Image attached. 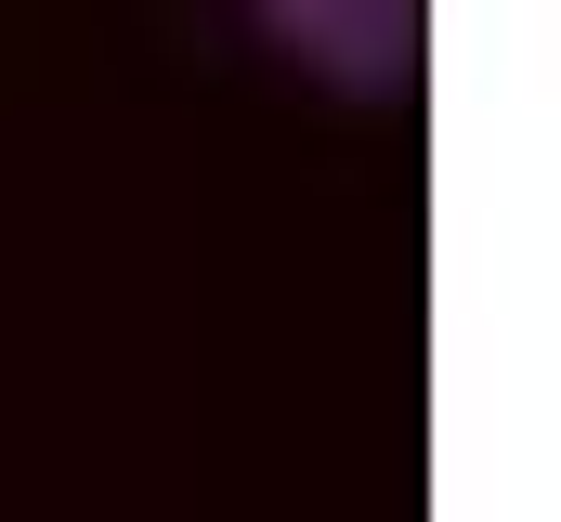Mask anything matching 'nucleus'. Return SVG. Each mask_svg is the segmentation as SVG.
Returning a JSON list of instances; mask_svg holds the SVG:
<instances>
[{
    "mask_svg": "<svg viewBox=\"0 0 561 522\" xmlns=\"http://www.w3.org/2000/svg\"><path fill=\"white\" fill-rule=\"evenodd\" d=\"M249 13L327 92H405V66H419V0H249Z\"/></svg>",
    "mask_w": 561,
    "mask_h": 522,
    "instance_id": "f257e3e1",
    "label": "nucleus"
}]
</instances>
